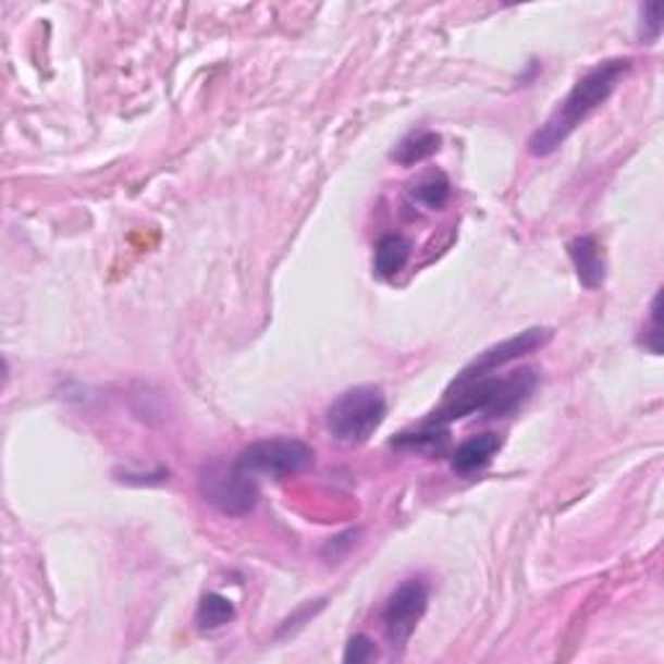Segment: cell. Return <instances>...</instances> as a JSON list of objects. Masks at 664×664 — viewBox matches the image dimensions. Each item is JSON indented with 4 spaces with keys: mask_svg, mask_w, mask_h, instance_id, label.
Returning a JSON list of instances; mask_svg holds the SVG:
<instances>
[{
    "mask_svg": "<svg viewBox=\"0 0 664 664\" xmlns=\"http://www.w3.org/2000/svg\"><path fill=\"white\" fill-rule=\"evenodd\" d=\"M410 253H413V247L405 236H399V234L382 236V239L377 242V249H374L377 275L384 278V281L395 278L399 270H405V266H408Z\"/></svg>",
    "mask_w": 664,
    "mask_h": 664,
    "instance_id": "10",
    "label": "cell"
},
{
    "mask_svg": "<svg viewBox=\"0 0 664 664\" xmlns=\"http://www.w3.org/2000/svg\"><path fill=\"white\" fill-rule=\"evenodd\" d=\"M450 195L452 185L442 172L426 174V177L410 189V200L416 202V206H421L423 211H439V208H444L446 202H450Z\"/></svg>",
    "mask_w": 664,
    "mask_h": 664,
    "instance_id": "13",
    "label": "cell"
},
{
    "mask_svg": "<svg viewBox=\"0 0 664 664\" xmlns=\"http://www.w3.org/2000/svg\"><path fill=\"white\" fill-rule=\"evenodd\" d=\"M388 416V397L374 384H358L332 399L328 408V429L341 444H366Z\"/></svg>",
    "mask_w": 664,
    "mask_h": 664,
    "instance_id": "3",
    "label": "cell"
},
{
    "mask_svg": "<svg viewBox=\"0 0 664 664\" xmlns=\"http://www.w3.org/2000/svg\"><path fill=\"white\" fill-rule=\"evenodd\" d=\"M662 34V13H660V5L656 3H649L643 5L641 9V39L643 42H656Z\"/></svg>",
    "mask_w": 664,
    "mask_h": 664,
    "instance_id": "15",
    "label": "cell"
},
{
    "mask_svg": "<svg viewBox=\"0 0 664 664\" xmlns=\"http://www.w3.org/2000/svg\"><path fill=\"white\" fill-rule=\"evenodd\" d=\"M315 463V450L299 439H266L244 446L236 465L253 476H270L275 480L299 476Z\"/></svg>",
    "mask_w": 664,
    "mask_h": 664,
    "instance_id": "5",
    "label": "cell"
},
{
    "mask_svg": "<svg viewBox=\"0 0 664 664\" xmlns=\"http://www.w3.org/2000/svg\"><path fill=\"white\" fill-rule=\"evenodd\" d=\"M534 388H538L534 369H517L504 377L485 374L463 384H450L442 408L433 410L426 423L446 426L459 421V418L476 416V413H485L491 418L512 416L530 399Z\"/></svg>",
    "mask_w": 664,
    "mask_h": 664,
    "instance_id": "2",
    "label": "cell"
},
{
    "mask_svg": "<svg viewBox=\"0 0 664 664\" xmlns=\"http://www.w3.org/2000/svg\"><path fill=\"white\" fill-rule=\"evenodd\" d=\"M322 607H324V602H322V600L317 602L315 607H311V605H304V607L299 610V613H296V615H291V618H288L286 623H283V626H281V631H278V634L283 636V634H286V631H294V628L304 626V623H307L309 618H315V613H317V610H322Z\"/></svg>",
    "mask_w": 664,
    "mask_h": 664,
    "instance_id": "17",
    "label": "cell"
},
{
    "mask_svg": "<svg viewBox=\"0 0 664 664\" xmlns=\"http://www.w3.org/2000/svg\"><path fill=\"white\" fill-rule=\"evenodd\" d=\"M198 493L206 504L219 509L226 517H244L257 506L260 488L255 483L253 472L242 470L229 463H211L198 472Z\"/></svg>",
    "mask_w": 664,
    "mask_h": 664,
    "instance_id": "4",
    "label": "cell"
},
{
    "mask_svg": "<svg viewBox=\"0 0 664 664\" xmlns=\"http://www.w3.org/2000/svg\"><path fill=\"white\" fill-rule=\"evenodd\" d=\"M426 607H429V585L423 579L403 581L390 594L388 605L382 610V626L392 647L403 649L410 641L426 615Z\"/></svg>",
    "mask_w": 664,
    "mask_h": 664,
    "instance_id": "6",
    "label": "cell"
},
{
    "mask_svg": "<svg viewBox=\"0 0 664 664\" xmlns=\"http://www.w3.org/2000/svg\"><path fill=\"white\" fill-rule=\"evenodd\" d=\"M551 337H553V330H548V328H530V330L519 332V335L506 337V341L491 345V348H485L483 354H478L476 361L467 364L452 384H463V382H470V379L491 374V371L501 369V366L517 361V358L543 348V345L551 343Z\"/></svg>",
    "mask_w": 664,
    "mask_h": 664,
    "instance_id": "7",
    "label": "cell"
},
{
    "mask_svg": "<svg viewBox=\"0 0 664 664\" xmlns=\"http://www.w3.org/2000/svg\"><path fill=\"white\" fill-rule=\"evenodd\" d=\"M236 618L234 602L226 600L223 594L208 592L202 594L198 613H195V623H198L200 631H216V628L229 626Z\"/></svg>",
    "mask_w": 664,
    "mask_h": 664,
    "instance_id": "12",
    "label": "cell"
},
{
    "mask_svg": "<svg viewBox=\"0 0 664 664\" xmlns=\"http://www.w3.org/2000/svg\"><path fill=\"white\" fill-rule=\"evenodd\" d=\"M631 71V60L628 58H613L605 63L594 65L585 76L574 84V89L558 101V107L551 112L543 125L532 133L530 138V153L532 156H551L558 151L561 146L571 138L576 127L585 122L589 114L605 104L620 78Z\"/></svg>",
    "mask_w": 664,
    "mask_h": 664,
    "instance_id": "1",
    "label": "cell"
},
{
    "mask_svg": "<svg viewBox=\"0 0 664 664\" xmlns=\"http://www.w3.org/2000/svg\"><path fill=\"white\" fill-rule=\"evenodd\" d=\"M439 148H442V135L433 131H418L399 140L395 151H392V159H395L399 167H413L431 159Z\"/></svg>",
    "mask_w": 664,
    "mask_h": 664,
    "instance_id": "11",
    "label": "cell"
},
{
    "mask_svg": "<svg viewBox=\"0 0 664 664\" xmlns=\"http://www.w3.org/2000/svg\"><path fill=\"white\" fill-rule=\"evenodd\" d=\"M501 450V436L499 433H478V436H470L467 442H463L457 450L452 452V470L457 476H472V472L483 470V467L496 457Z\"/></svg>",
    "mask_w": 664,
    "mask_h": 664,
    "instance_id": "9",
    "label": "cell"
},
{
    "mask_svg": "<svg viewBox=\"0 0 664 664\" xmlns=\"http://www.w3.org/2000/svg\"><path fill=\"white\" fill-rule=\"evenodd\" d=\"M374 654H377L374 641H371L366 634H356L354 639L348 641V647H345L343 662L345 664H364V662L374 660Z\"/></svg>",
    "mask_w": 664,
    "mask_h": 664,
    "instance_id": "14",
    "label": "cell"
},
{
    "mask_svg": "<svg viewBox=\"0 0 664 664\" xmlns=\"http://www.w3.org/2000/svg\"><path fill=\"white\" fill-rule=\"evenodd\" d=\"M568 257H571L581 286L594 291L605 283V253H602L600 242L594 239V236H576L574 242H568Z\"/></svg>",
    "mask_w": 664,
    "mask_h": 664,
    "instance_id": "8",
    "label": "cell"
},
{
    "mask_svg": "<svg viewBox=\"0 0 664 664\" xmlns=\"http://www.w3.org/2000/svg\"><path fill=\"white\" fill-rule=\"evenodd\" d=\"M643 345H647L652 354H660L662 351V328H660V294L654 296L652 309H649V328L647 335H643Z\"/></svg>",
    "mask_w": 664,
    "mask_h": 664,
    "instance_id": "16",
    "label": "cell"
}]
</instances>
